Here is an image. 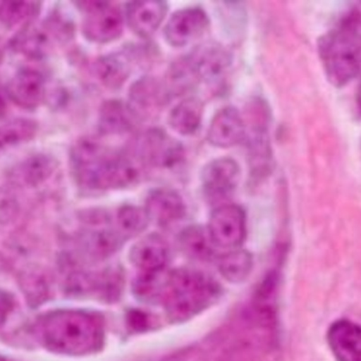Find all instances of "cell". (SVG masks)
<instances>
[{"instance_id": "obj_18", "label": "cell", "mask_w": 361, "mask_h": 361, "mask_svg": "<svg viewBox=\"0 0 361 361\" xmlns=\"http://www.w3.org/2000/svg\"><path fill=\"white\" fill-rule=\"evenodd\" d=\"M328 343L338 361H361V329L348 319L331 324L328 331Z\"/></svg>"}, {"instance_id": "obj_26", "label": "cell", "mask_w": 361, "mask_h": 361, "mask_svg": "<svg viewBox=\"0 0 361 361\" xmlns=\"http://www.w3.org/2000/svg\"><path fill=\"white\" fill-rule=\"evenodd\" d=\"M42 3L34 0L0 1V23L8 27L30 23L38 17Z\"/></svg>"}, {"instance_id": "obj_7", "label": "cell", "mask_w": 361, "mask_h": 361, "mask_svg": "<svg viewBox=\"0 0 361 361\" xmlns=\"http://www.w3.org/2000/svg\"><path fill=\"white\" fill-rule=\"evenodd\" d=\"M207 227L216 247L233 250L247 238V214L240 205L221 204L212 212Z\"/></svg>"}, {"instance_id": "obj_33", "label": "cell", "mask_w": 361, "mask_h": 361, "mask_svg": "<svg viewBox=\"0 0 361 361\" xmlns=\"http://www.w3.org/2000/svg\"><path fill=\"white\" fill-rule=\"evenodd\" d=\"M8 111L7 99L5 97L4 92L0 90V119L5 117Z\"/></svg>"}, {"instance_id": "obj_14", "label": "cell", "mask_w": 361, "mask_h": 361, "mask_svg": "<svg viewBox=\"0 0 361 361\" xmlns=\"http://www.w3.org/2000/svg\"><path fill=\"white\" fill-rule=\"evenodd\" d=\"M247 135L245 121L240 111L227 106L217 111L207 132L210 145L217 148H230L244 142Z\"/></svg>"}, {"instance_id": "obj_5", "label": "cell", "mask_w": 361, "mask_h": 361, "mask_svg": "<svg viewBox=\"0 0 361 361\" xmlns=\"http://www.w3.org/2000/svg\"><path fill=\"white\" fill-rule=\"evenodd\" d=\"M128 154L137 163L157 169H173L185 157L182 142L161 128L149 129L137 137Z\"/></svg>"}, {"instance_id": "obj_31", "label": "cell", "mask_w": 361, "mask_h": 361, "mask_svg": "<svg viewBox=\"0 0 361 361\" xmlns=\"http://www.w3.org/2000/svg\"><path fill=\"white\" fill-rule=\"evenodd\" d=\"M20 200L13 186L0 188V223L8 224L17 216Z\"/></svg>"}, {"instance_id": "obj_3", "label": "cell", "mask_w": 361, "mask_h": 361, "mask_svg": "<svg viewBox=\"0 0 361 361\" xmlns=\"http://www.w3.org/2000/svg\"><path fill=\"white\" fill-rule=\"evenodd\" d=\"M222 294V286L209 274L180 267L167 273L160 300L168 319L183 323L209 309Z\"/></svg>"}, {"instance_id": "obj_10", "label": "cell", "mask_w": 361, "mask_h": 361, "mask_svg": "<svg viewBox=\"0 0 361 361\" xmlns=\"http://www.w3.org/2000/svg\"><path fill=\"white\" fill-rule=\"evenodd\" d=\"M170 99L164 82L145 76L130 87L127 106L135 120H148L160 113Z\"/></svg>"}, {"instance_id": "obj_22", "label": "cell", "mask_w": 361, "mask_h": 361, "mask_svg": "<svg viewBox=\"0 0 361 361\" xmlns=\"http://www.w3.org/2000/svg\"><path fill=\"white\" fill-rule=\"evenodd\" d=\"M135 117L128 106L118 99H108L99 108L98 127L105 135H120L129 133L135 126Z\"/></svg>"}, {"instance_id": "obj_19", "label": "cell", "mask_w": 361, "mask_h": 361, "mask_svg": "<svg viewBox=\"0 0 361 361\" xmlns=\"http://www.w3.org/2000/svg\"><path fill=\"white\" fill-rule=\"evenodd\" d=\"M135 59L133 51L102 56L93 63V71L106 88L118 90L129 79Z\"/></svg>"}, {"instance_id": "obj_29", "label": "cell", "mask_w": 361, "mask_h": 361, "mask_svg": "<svg viewBox=\"0 0 361 361\" xmlns=\"http://www.w3.org/2000/svg\"><path fill=\"white\" fill-rule=\"evenodd\" d=\"M145 209L127 205L118 212L117 222L123 235H133L141 233L149 223Z\"/></svg>"}, {"instance_id": "obj_34", "label": "cell", "mask_w": 361, "mask_h": 361, "mask_svg": "<svg viewBox=\"0 0 361 361\" xmlns=\"http://www.w3.org/2000/svg\"><path fill=\"white\" fill-rule=\"evenodd\" d=\"M3 148L4 147H3L2 143L0 142V151H1Z\"/></svg>"}, {"instance_id": "obj_28", "label": "cell", "mask_w": 361, "mask_h": 361, "mask_svg": "<svg viewBox=\"0 0 361 361\" xmlns=\"http://www.w3.org/2000/svg\"><path fill=\"white\" fill-rule=\"evenodd\" d=\"M38 132V124L29 119H15L0 126V142L3 147L31 141Z\"/></svg>"}, {"instance_id": "obj_6", "label": "cell", "mask_w": 361, "mask_h": 361, "mask_svg": "<svg viewBox=\"0 0 361 361\" xmlns=\"http://www.w3.org/2000/svg\"><path fill=\"white\" fill-rule=\"evenodd\" d=\"M83 14L82 31L89 42L106 44L120 38L123 30L119 8L109 1H76Z\"/></svg>"}, {"instance_id": "obj_23", "label": "cell", "mask_w": 361, "mask_h": 361, "mask_svg": "<svg viewBox=\"0 0 361 361\" xmlns=\"http://www.w3.org/2000/svg\"><path fill=\"white\" fill-rule=\"evenodd\" d=\"M49 37L43 27L27 23L11 39L9 47L30 60H42L49 48Z\"/></svg>"}, {"instance_id": "obj_12", "label": "cell", "mask_w": 361, "mask_h": 361, "mask_svg": "<svg viewBox=\"0 0 361 361\" xmlns=\"http://www.w3.org/2000/svg\"><path fill=\"white\" fill-rule=\"evenodd\" d=\"M247 163L251 182L257 183L273 172L274 157L267 127H245Z\"/></svg>"}, {"instance_id": "obj_1", "label": "cell", "mask_w": 361, "mask_h": 361, "mask_svg": "<svg viewBox=\"0 0 361 361\" xmlns=\"http://www.w3.org/2000/svg\"><path fill=\"white\" fill-rule=\"evenodd\" d=\"M70 166L78 185L92 191L128 188L139 178L129 154L111 151L97 140L80 139L70 152Z\"/></svg>"}, {"instance_id": "obj_16", "label": "cell", "mask_w": 361, "mask_h": 361, "mask_svg": "<svg viewBox=\"0 0 361 361\" xmlns=\"http://www.w3.org/2000/svg\"><path fill=\"white\" fill-rule=\"evenodd\" d=\"M130 260L141 274L166 273L170 260L169 247L160 235L146 236L130 249Z\"/></svg>"}, {"instance_id": "obj_20", "label": "cell", "mask_w": 361, "mask_h": 361, "mask_svg": "<svg viewBox=\"0 0 361 361\" xmlns=\"http://www.w3.org/2000/svg\"><path fill=\"white\" fill-rule=\"evenodd\" d=\"M58 166V161L51 155L35 154L17 164L12 171V176L18 182L36 188L51 178Z\"/></svg>"}, {"instance_id": "obj_4", "label": "cell", "mask_w": 361, "mask_h": 361, "mask_svg": "<svg viewBox=\"0 0 361 361\" xmlns=\"http://www.w3.org/2000/svg\"><path fill=\"white\" fill-rule=\"evenodd\" d=\"M324 71L333 86L341 88L360 71V13L353 9L317 39Z\"/></svg>"}, {"instance_id": "obj_13", "label": "cell", "mask_w": 361, "mask_h": 361, "mask_svg": "<svg viewBox=\"0 0 361 361\" xmlns=\"http://www.w3.org/2000/svg\"><path fill=\"white\" fill-rule=\"evenodd\" d=\"M7 95L18 107L35 110L46 96L45 78L36 68H20L9 82Z\"/></svg>"}, {"instance_id": "obj_11", "label": "cell", "mask_w": 361, "mask_h": 361, "mask_svg": "<svg viewBox=\"0 0 361 361\" xmlns=\"http://www.w3.org/2000/svg\"><path fill=\"white\" fill-rule=\"evenodd\" d=\"M209 26V17L203 8H183L171 16L164 27V36L170 46L183 48L203 37Z\"/></svg>"}, {"instance_id": "obj_24", "label": "cell", "mask_w": 361, "mask_h": 361, "mask_svg": "<svg viewBox=\"0 0 361 361\" xmlns=\"http://www.w3.org/2000/svg\"><path fill=\"white\" fill-rule=\"evenodd\" d=\"M204 102L197 97L183 99L174 106L168 116V123L180 135H195L200 128L204 115Z\"/></svg>"}, {"instance_id": "obj_15", "label": "cell", "mask_w": 361, "mask_h": 361, "mask_svg": "<svg viewBox=\"0 0 361 361\" xmlns=\"http://www.w3.org/2000/svg\"><path fill=\"white\" fill-rule=\"evenodd\" d=\"M126 11L130 29L140 38L148 39L164 23L168 5L161 0H138L127 3Z\"/></svg>"}, {"instance_id": "obj_8", "label": "cell", "mask_w": 361, "mask_h": 361, "mask_svg": "<svg viewBox=\"0 0 361 361\" xmlns=\"http://www.w3.org/2000/svg\"><path fill=\"white\" fill-rule=\"evenodd\" d=\"M240 177L241 169L238 161L230 157L214 159L202 171L201 183L204 197L212 204L226 200L238 188Z\"/></svg>"}, {"instance_id": "obj_27", "label": "cell", "mask_w": 361, "mask_h": 361, "mask_svg": "<svg viewBox=\"0 0 361 361\" xmlns=\"http://www.w3.org/2000/svg\"><path fill=\"white\" fill-rule=\"evenodd\" d=\"M82 244L85 250L95 257H107L114 254L121 245L117 233L109 229L92 230L84 233Z\"/></svg>"}, {"instance_id": "obj_2", "label": "cell", "mask_w": 361, "mask_h": 361, "mask_svg": "<svg viewBox=\"0 0 361 361\" xmlns=\"http://www.w3.org/2000/svg\"><path fill=\"white\" fill-rule=\"evenodd\" d=\"M40 339L48 350L68 356L97 353L104 343V324L94 313L58 310L42 317Z\"/></svg>"}, {"instance_id": "obj_25", "label": "cell", "mask_w": 361, "mask_h": 361, "mask_svg": "<svg viewBox=\"0 0 361 361\" xmlns=\"http://www.w3.org/2000/svg\"><path fill=\"white\" fill-rule=\"evenodd\" d=\"M220 275L233 284L245 282L254 267V257L245 249L228 250L217 257Z\"/></svg>"}, {"instance_id": "obj_17", "label": "cell", "mask_w": 361, "mask_h": 361, "mask_svg": "<svg viewBox=\"0 0 361 361\" xmlns=\"http://www.w3.org/2000/svg\"><path fill=\"white\" fill-rule=\"evenodd\" d=\"M145 210L149 220L161 226H169L183 219L186 205L182 196L174 190L158 188L148 195Z\"/></svg>"}, {"instance_id": "obj_9", "label": "cell", "mask_w": 361, "mask_h": 361, "mask_svg": "<svg viewBox=\"0 0 361 361\" xmlns=\"http://www.w3.org/2000/svg\"><path fill=\"white\" fill-rule=\"evenodd\" d=\"M197 79L199 85L222 82L232 63L229 51L216 42H207L195 47L186 54Z\"/></svg>"}, {"instance_id": "obj_21", "label": "cell", "mask_w": 361, "mask_h": 361, "mask_svg": "<svg viewBox=\"0 0 361 361\" xmlns=\"http://www.w3.org/2000/svg\"><path fill=\"white\" fill-rule=\"evenodd\" d=\"M180 251L189 259L208 262L216 257L214 245L207 227L192 225L183 229L179 235Z\"/></svg>"}, {"instance_id": "obj_32", "label": "cell", "mask_w": 361, "mask_h": 361, "mask_svg": "<svg viewBox=\"0 0 361 361\" xmlns=\"http://www.w3.org/2000/svg\"><path fill=\"white\" fill-rule=\"evenodd\" d=\"M14 307L12 295L7 291L0 289V326L7 320Z\"/></svg>"}, {"instance_id": "obj_30", "label": "cell", "mask_w": 361, "mask_h": 361, "mask_svg": "<svg viewBox=\"0 0 361 361\" xmlns=\"http://www.w3.org/2000/svg\"><path fill=\"white\" fill-rule=\"evenodd\" d=\"M43 29L48 33L49 38L55 42L65 43L73 38L74 25L65 16L55 12L44 21Z\"/></svg>"}]
</instances>
